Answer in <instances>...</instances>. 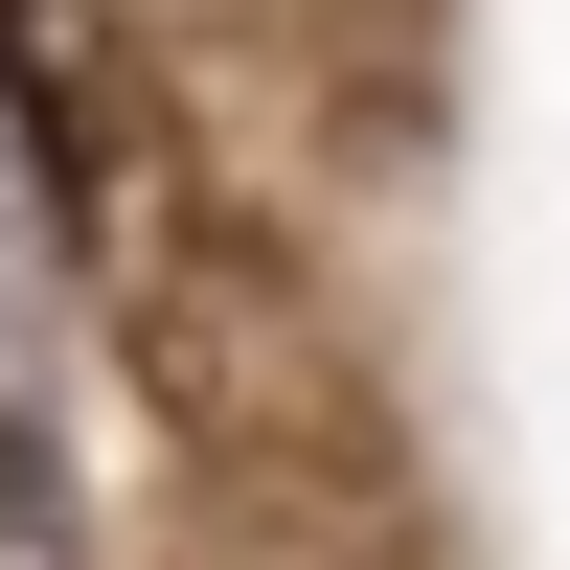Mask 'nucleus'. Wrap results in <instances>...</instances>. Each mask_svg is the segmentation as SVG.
Here are the masks:
<instances>
[{
  "instance_id": "1",
  "label": "nucleus",
  "mask_w": 570,
  "mask_h": 570,
  "mask_svg": "<svg viewBox=\"0 0 570 570\" xmlns=\"http://www.w3.org/2000/svg\"><path fill=\"white\" fill-rule=\"evenodd\" d=\"M69 456H91L69 228H46V160H23V115H0V570H69Z\"/></svg>"
}]
</instances>
